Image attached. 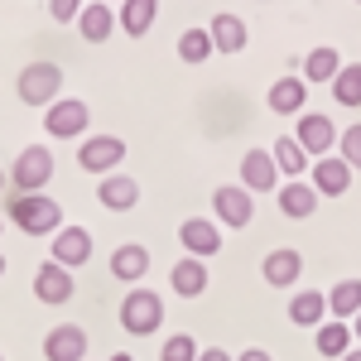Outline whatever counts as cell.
Here are the masks:
<instances>
[{"mask_svg": "<svg viewBox=\"0 0 361 361\" xmlns=\"http://www.w3.org/2000/svg\"><path fill=\"white\" fill-rule=\"evenodd\" d=\"M342 361H361V347H352V352H347V357H342Z\"/></svg>", "mask_w": 361, "mask_h": 361, "instance_id": "36", "label": "cell"}, {"mask_svg": "<svg viewBox=\"0 0 361 361\" xmlns=\"http://www.w3.org/2000/svg\"><path fill=\"white\" fill-rule=\"evenodd\" d=\"M159 323H164V299L154 289H130L121 299V328L126 333L149 337V333H159Z\"/></svg>", "mask_w": 361, "mask_h": 361, "instance_id": "4", "label": "cell"}, {"mask_svg": "<svg viewBox=\"0 0 361 361\" xmlns=\"http://www.w3.org/2000/svg\"><path fill=\"white\" fill-rule=\"evenodd\" d=\"M44 130L54 140H82L92 130V106L82 97H58L54 106L44 111Z\"/></svg>", "mask_w": 361, "mask_h": 361, "instance_id": "5", "label": "cell"}, {"mask_svg": "<svg viewBox=\"0 0 361 361\" xmlns=\"http://www.w3.org/2000/svg\"><path fill=\"white\" fill-rule=\"evenodd\" d=\"M333 97H337V106L361 111V63H342V73L333 78Z\"/></svg>", "mask_w": 361, "mask_h": 361, "instance_id": "29", "label": "cell"}, {"mask_svg": "<svg viewBox=\"0 0 361 361\" xmlns=\"http://www.w3.org/2000/svg\"><path fill=\"white\" fill-rule=\"evenodd\" d=\"M197 361H236V357H226L222 347H207V352H197Z\"/></svg>", "mask_w": 361, "mask_h": 361, "instance_id": "35", "label": "cell"}, {"mask_svg": "<svg viewBox=\"0 0 361 361\" xmlns=\"http://www.w3.org/2000/svg\"><path fill=\"white\" fill-rule=\"evenodd\" d=\"M126 164V140L121 135H87L82 145H78V169H87V173H116V169Z\"/></svg>", "mask_w": 361, "mask_h": 361, "instance_id": "7", "label": "cell"}, {"mask_svg": "<svg viewBox=\"0 0 361 361\" xmlns=\"http://www.w3.org/2000/svg\"><path fill=\"white\" fill-rule=\"evenodd\" d=\"M212 54H217V49H212V34H207V29H183V34H178V58H183V63H207Z\"/></svg>", "mask_w": 361, "mask_h": 361, "instance_id": "30", "label": "cell"}, {"mask_svg": "<svg viewBox=\"0 0 361 361\" xmlns=\"http://www.w3.org/2000/svg\"><path fill=\"white\" fill-rule=\"evenodd\" d=\"M352 333H357V337H361V313H357V318H352Z\"/></svg>", "mask_w": 361, "mask_h": 361, "instance_id": "38", "label": "cell"}, {"mask_svg": "<svg viewBox=\"0 0 361 361\" xmlns=\"http://www.w3.org/2000/svg\"><path fill=\"white\" fill-rule=\"evenodd\" d=\"M111 361H135V357H130V352H116V357Z\"/></svg>", "mask_w": 361, "mask_h": 361, "instance_id": "37", "label": "cell"}, {"mask_svg": "<svg viewBox=\"0 0 361 361\" xmlns=\"http://www.w3.org/2000/svg\"><path fill=\"white\" fill-rule=\"evenodd\" d=\"M207 284H212L207 260H197V255H183V260L169 270V289H173L178 299H197V294H207Z\"/></svg>", "mask_w": 361, "mask_h": 361, "instance_id": "17", "label": "cell"}, {"mask_svg": "<svg viewBox=\"0 0 361 361\" xmlns=\"http://www.w3.org/2000/svg\"><path fill=\"white\" fill-rule=\"evenodd\" d=\"M10 222L20 226L25 236H54V231H63V207H58L49 193H10Z\"/></svg>", "mask_w": 361, "mask_h": 361, "instance_id": "1", "label": "cell"}, {"mask_svg": "<svg viewBox=\"0 0 361 361\" xmlns=\"http://www.w3.org/2000/svg\"><path fill=\"white\" fill-rule=\"evenodd\" d=\"M270 154H275V169L284 173V178H304L308 169H313V159L304 154V145L294 135H279L275 145H270Z\"/></svg>", "mask_w": 361, "mask_h": 361, "instance_id": "26", "label": "cell"}, {"mask_svg": "<svg viewBox=\"0 0 361 361\" xmlns=\"http://www.w3.org/2000/svg\"><path fill=\"white\" fill-rule=\"evenodd\" d=\"M212 217H217V226L246 231L250 217H255V193L241 188V183H222V188L212 193Z\"/></svg>", "mask_w": 361, "mask_h": 361, "instance_id": "6", "label": "cell"}, {"mask_svg": "<svg viewBox=\"0 0 361 361\" xmlns=\"http://www.w3.org/2000/svg\"><path fill=\"white\" fill-rule=\"evenodd\" d=\"M236 361H275V357H270L265 347H246V352H241V357H236Z\"/></svg>", "mask_w": 361, "mask_h": 361, "instance_id": "34", "label": "cell"}, {"mask_svg": "<svg viewBox=\"0 0 361 361\" xmlns=\"http://www.w3.org/2000/svg\"><path fill=\"white\" fill-rule=\"evenodd\" d=\"M44 361H87V333L78 323H58L44 337Z\"/></svg>", "mask_w": 361, "mask_h": 361, "instance_id": "16", "label": "cell"}, {"mask_svg": "<svg viewBox=\"0 0 361 361\" xmlns=\"http://www.w3.org/2000/svg\"><path fill=\"white\" fill-rule=\"evenodd\" d=\"M352 173L357 169L347 164L342 154H323V159H313V169H308V183L318 188V197H342L352 188Z\"/></svg>", "mask_w": 361, "mask_h": 361, "instance_id": "10", "label": "cell"}, {"mask_svg": "<svg viewBox=\"0 0 361 361\" xmlns=\"http://www.w3.org/2000/svg\"><path fill=\"white\" fill-rule=\"evenodd\" d=\"M97 202H102L106 212H130L140 202V183L130 173H106V178L97 183Z\"/></svg>", "mask_w": 361, "mask_h": 361, "instance_id": "19", "label": "cell"}, {"mask_svg": "<svg viewBox=\"0 0 361 361\" xmlns=\"http://www.w3.org/2000/svg\"><path fill=\"white\" fill-rule=\"evenodd\" d=\"M154 15H159V0H121L116 25L126 29L130 39H145V34L154 29Z\"/></svg>", "mask_w": 361, "mask_h": 361, "instance_id": "23", "label": "cell"}, {"mask_svg": "<svg viewBox=\"0 0 361 361\" xmlns=\"http://www.w3.org/2000/svg\"><path fill=\"white\" fill-rule=\"evenodd\" d=\"M82 5L87 0H49V15H54V25H78Z\"/></svg>", "mask_w": 361, "mask_h": 361, "instance_id": "33", "label": "cell"}, {"mask_svg": "<svg viewBox=\"0 0 361 361\" xmlns=\"http://www.w3.org/2000/svg\"><path fill=\"white\" fill-rule=\"evenodd\" d=\"M323 318H328V294L323 289H299L289 299V323L294 328H318Z\"/></svg>", "mask_w": 361, "mask_h": 361, "instance_id": "24", "label": "cell"}, {"mask_svg": "<svg viewBox=\"0 0 361 361\" xmlns=\"http://www.w3.org/2000/svg\"><path fill=\"white\" fill-rule=\"evenodd\" d=\"M5 173H10L15 193H44L49 178H54V149H49V145H25Z\"/></svg>", "mask_w": 361, "mask_h": 361, "instance_id": "3", "label": "cell"}, {"mask_svg": "<svg viewBox=\"0 0 361 361\" xmlns=\"http://www.w3.org/2000/svg\"><path fill=\"white\" fill-rule=\"evenodd\" d=\"M5 178H10V173H5V169H0V193H5Z\"/></svg>", "mask_w": 361, "mask_h": 361, "instance_id": "39", "label": "cell"}, {"mask_svg": "<svg viewBox=\"0 0 361 361\" xmlns=\"http://www.w3.org/2000/svg\"><path fill=\"white\" fill-rule=\"evenodd\" d=\"M116 10H111V0H87L82 5V15H78V34H82L87 44H106L116 34Z\"/></svg>", "mask_w": 361, "mask_h": 361, "instance_id": "18", "label": "cell"}, {"mask_svg": "<svg viewBox=\"0 0 361 361\" xmlns=\"http://www.w3.org/2000/svg\"><path fill=\"white\" fill-rule=\"evenodd\" d=\"M337 135H342V130H337V126H333L323 111H304V116H299V126H294V140L304 145L308 159L333 154V149H337Z\"/></svg>", "mask_w": 361, "mask_h": 361, "instance_id": "8", "label": "cell"}, {"mask_svg": "<svg viewBox=\"0 0 361 361\" xmlns=\"http://www.w3.org/2000/svg\"><path fill=\"white\" fill-rule=\"evenodd\" d=\"M207 34H212V49H217V54H241V49L250 44L246 20H241V15H212Z\"/></svg>", "mask_w": 361, "mask_h": 361, "instance_id": "22", "label": "cell"}, {"mask_svg": "<svg viewBox=\"0 0 361 361\" xmlns=\"http://www.w3.org/2000/svg\"><path fill=\"white\" fill-rule=\"evenodd\" d=\"M0 231H5V222H0Z\"/></svg>", "mask_w": 361, "mask_h": 361, "instance_id": "41", "label": "cell"}, {"mask_svg": "<svg viewBox=\"0 0 361 361\" xmlns=\"http://www.w3.org/2000/svg\"><path fill=\"white\" fill-rule=\"evenodd\" d=\"M178 246L197 255V260H212L217 250H222V226L217 217H188V222L178 226Z\"/></svg>", "mask_w": 361, "mask_h": 361, "instance_id": "11", "label": "cell"}, {"mask_svg": "<svg viewBox=\"0 0 361 361\" xmlns=\"http://www.w3.org/2000/svg\"><path fill=\"white\" fill-rule=\"evenodd\" d=\"M111 275L121 284H140V279L149 275V246H140V241H126V246L111 250Z\"/></svg>", "mask_w": 361, "mask_h": 361, "instance_id": "21", "label": "cell"}, {"mask_svg": "<svg viewBox=\"0 0 361 361\" xmlns=\"http://www.w3.org/2000/svg\"><path fill=\"white\" fill-rule=\"evenodd\" d=\"M15 92H20V102L25 106H54L58 92H63V68L49 63V58H39V63H25L20 68V78H15Z\"/></svg>", "mask_w": 361, "mask_h": 361, "instance_id": "2", "label": "cell"}, {"mask_svg": "<svg viewBox=\"0 0 361 361\" xmlns=\"http://www.w3.org/2000/svg\"><path fill=\"white\" fill-rule=\"evenodd\" d=\"M0 275H5V255H0Z\"/></svg>", "mask_w": 361, "mask_h": 361, "instance_id": "40", "label": "cell"}, {"mask_svg": "<svg viewBox=\"0 0 361 361\" xmlns=\"http://www.w3.org/2000/svg\"><path fill=\"white\" fill-rule=\"evenodd\" d=\"M357 313H361V279H337L333 289H328V318L352 323Z\"/></svg>", "mask_w": 361, "mask_h": 361, "instance_id": "27", "label": "cell"}, {"mask_svg": "<svg viewBox=\"0 0 361 361\" xmlns=\"http://www.w3.org/2000/svg\"><path fill=\"white\" fill-rule=\"evenodd\" d=\"M275 197H279V212H284L289 222H304V217H313V212H318V202H323V197H318V188H313L308 178H284Z\"/></svg>", "mask_w": 361, "mask_h": 361, "instance_id": "12", "label": "cell"}, {"mask_svg": "<svg viewBox=\"0 0 361 361\" xmlns=\"http://www.w3.org/2000/svg\"><path fill=\"white\" fill-rule=\"evenodd\" d=\"M313 347H318V357L342 361L352 347H357V333H352V323L333 318V323H318V328H313Z\"/></svg>", "mask_w": 361, "mask_h": 361, "instance_id": "20", "label": "cell"}, {"mask_svg": "<svg viewBox=\"0 0 361 361\" xmlns=\"http://www.w3.org/2000/svg\"><path fill=\"white\" fill-rule=\"evenodd\" d=\"M0 361H5V357H0Z\"/></svg>", "mask_w": 361, "mask_h": 361, "instance_id": "43", "label": "cell"}, {"mask_svg": "<svg viewBox=\"0 0 361 361\" xmlns=\"http://www.w3.org/2000/svg\"><path fill=\"white\" fill-rule=\"evenodd\" d=\"M299 275H304V255L294 246H279L260 260V279H265L270 289H289V284H299Z\"/></svg>", "mask_w": 361, "mask_h": 361, "instance_id": "13", "label": "cell"}, {"mask_svg": "<svg viewBox=\"0 0 361 361\" xmlns=\"http://www.w3.org/2000/svg\"><path fill=\"white\" fill-rule=\"evenodd\" d=\"M78 294V279L68 265H58V260H44L39 270H34V299L39 304H68Z\"/></svg>", "mask_w": 361, "mask_h": 361, "instance_id": "9", "label": "cell"}, {"mask_svg": "<svg viewBox=\"0 0 361 361\" xmlns=\"http://www.w3.org/2000/svg\"><path fill=\"white\" fill-rule=\"evenodd\" d=\"M159 361H197V342L188 333H173L164 347H159Z\"/></svg>", "mask_w": 361, "mask_h": 361, "instance_id": "31", "label": "cell"}, {"mask_svg": "<svg viewBox=\"0 0 361 361\" xmlns=\"http://www.w3.org/2000/svg\"><path fill=\"white\" fill-rule=\"evenodd\" d=\"M49 260L68 265V270L87 265V260H92V231H87V226H63V231H54V255H49Z\"/></svg>", "mask_w": 361, "mask_h": 361, "instance_id": "15", "label": "cell"}, {"mask_svg": "<svg viewBox=\"0 0 361 361\" xmlns=\"http://www.w3.org/2000/svg\"><path fill=\"white\" fill-rule=\"evenodd\" d=\"M357 5H361V0H357Z\"/></svg>", "mask_w": 361, "mask_h": 361, "instance_id": "42", "label": "cell"}, {"mask_svg": "<svg viewBox=\"0 0 361 361\" xmlns=\"http://www.w3.org/2000/svg\"><path fill=\"white\" fill-rule=\"evenodd\" d=\"M241 188H250V193H279V169H275L270 149H246V159H241Z\"/></svg>", "mask_w": 361, "mask_h": 361, "instance_id": "14", "label": "cell"}, {"mask_svg": "<svg viewBox=\"0 0 361 361\" xmlns=\"http://www.w3.org/2000/svg\"><path fill=\"white\" fill-rule=\"evenodd\" d=\"M337 73H342V54H337V49H328V44H323V49H313V54L304 58V82H323V87H333V78Z\"/></svg>", "mask_w": 361, "mask_h": 361, "instance_id": "28", "label": "cell"}, {"mask_svg": "<svg viewBox=\"0 0 361 361\" xmlns=\"http://www.w3.org/2000/svg\"><path fill=\"white\" fill-rule=\"evenodd\" d=\"M337 154H342L352 169H361V121H357V126H347V130L337 135Z\"/></svg>", "mask_w": 361, "mask_h": 361, "instance_id": "32", "label": "cell"}, {"mask_svg": "<svg viewBox=\"0 0 361 361\" xmlns=\"http://www.w3.org/2000/svg\"><path fill=\"white\" fill-rule=\"evenodd\" d=\"M304 102H308L304 78H279V82L270 87V111L275 116H304Z\"/></svg>", "mask_w": 361, "mask_h": 361, "instance_id": "25", "label": "cell"}]
</instances>
